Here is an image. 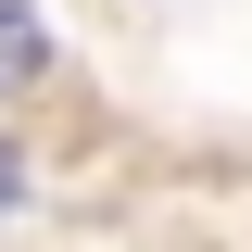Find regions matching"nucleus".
Returning a JSON list of instances; mask_svg holds the SVG:
<instances>
[{"label": "nucleus", "mask_w": 252, "mask_h": 252, "mask_svg": "<svg viewBox=\"0 0 252 252\" xmlns=\"http://www.w3.org/2000/svg\"><path fill=\"white\" fill-rule=\"evenodd\" d=\"M38 63H51V38H38V13H26V0H0V89H26Z\"/></svg>", "instance_id": "nucleus-1"}, {"label": "nucleus", "mask_w": 252, "mask_h": 252, "mask_svg": "<svg viewBox=\"0 0 252 252\" xmlns=\"http://www.w3.org/2000/svg\"><path fill=\"white\" fill-rule=\"evenodd\" d=\"M0 202H13V152H0Z\"/></svg>", "instance_id": "nucleus-2"}]
</instances>
